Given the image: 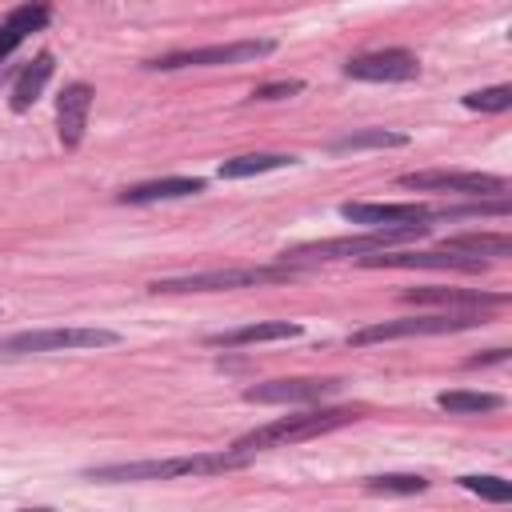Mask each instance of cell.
<instances>
[{
	"label": "cell",
	"instance_id": "e0dca14e",
	"mask_svg": "<svg viewBox=\"0 0 512 512\" xmlns=\"http://www.w3.org/2000/svg\"><path fill=\"white\" fill-rule=\"evenodd\" d=\"M52 68H56L52 52H36V56L20 68V76H16V84H12V112H28V108L36 104V96L44 92Z\"/></svg>",
	"mask_w": 512,
	"mask_h": 512
},
{
	"label": "cell",
	"instance_id": "d6986e66",
	"mask_svg": "<svg viewBox=\"0 0 512 512\" xmlns=\"http://www.w3.org/2000/svg\"><path fill=\"white\" fill-rule=\"evenodd\" d=\"M444 248L452 252H464V256H480V260H504L512 256V240L504 232H468V236H452Z\"/></svg>",
	"mask_w": 512,
	"mask_h": 512
},
{
	"label": "cell",
	"instance_id": "2e32d148",
	"mask_svg": "<svg viewBox=\"0 0 512 512\" xmlns=\"http://www.w3.org/2000/svg\"><path fill=\"white\" fill-rule=\"evenodd\" d=\"M204 192L200 176H164V180H148V184H132L120 192V204H156V200H184Z\"/></svg>",
	"mask_w": 512,
	"mask_h": 512
},
{
	"label": "cell",
	"instance_id": "5bb4252c",
	"mask_svg": "<svg viewBox=\"0 0 512 512\" xmlns=\"http://www.w3.org/2000/svg\"><path fill=\"white\" fill-rule=\"evenodd\" d=\"M340 216L348 224L368 228H400V224H424L432 212L424 204H340Z\"/></svg>",
	"mask_w": 512,
	"mask_h": 512
},
{
	"label": "cell",
	"instance_id": "ac0fdd59",
	"mask_svg": "<svg viewBox=\"0 0 512 512\" xmlns=\"http://www.w3.org/2000/svg\"><path fill=\"white\" fill-rule=\"evenodd\" d=\"M292 336H300V324L260 320V324H244V328H232V332H216V336H208V344L236 348V344H264V340H292Z\"/></svg>",
	"mask_w": 512,
	"mask_h": 512
},
{
	"label": "cell",
	"instance_id": "484cf974",
	"mask_svg": "<svg viewBox=\"0 0 512 512\" xmlns=\"http://www.w3.org/2000/svg\"><path fill=\"white\" fill-rule=\"evenodd\" d=\"M296 92H304V80H276V84H260L252 100H288Z\"/></svg>",
	"mask_w": 512,
	"mask_h": 512
},
{
	"label": "cell",
	"instance_id": "7a4b0ae2",
	"mask_svg": "<svg viewBox=\"0 0 512 512\" xmlns=\"http://www.w3.org/2000/svg\"><path fill=\"white\" fill-rule=\"evenodd\" d=\"M356 420V408H304V412H292V416H280V420H268L260 428H252L248 436H240L232 448L240 452H256V448H284V444H300V440H312V436H324L332 428H344Z\"/></svg>",
	"mask_w": 512,
	"mask_h": 512
},
{
	"label": "cell",
	"instance_id": "d4e9b609",
	"mask_svg": "<svg viewBox=\"0 0 512 512\" xmlns=\"http://www.w3.org/2000/svg\"><path fill=\"white\" fill-rule=\"evenodd\" d=\"M368 488H372V492H400V496H412V492H424L428 480L416 476V472H388V476H372Z\"/></svg>",
	"mask_w": 512,
	"mask_h": 512
},
{
	"label": "cell",
	"instance_id": "8fae6325",
	"mask_svg": "<svg viewBox=\"0 0 512 512\" xmlns=\"http://www.w3.org/2000/svg\"><path fill=\"white\" fill-rule=\"evenodd\" d=\"M420 72V60L404 48H384V52H364V56H352L344 64V76L348 80H412Z\"/></svg>",
	"mask_w": 512,
	"mask_h": 512
},
{
	"label": "cell",
	"instance_id": "7c38bea8",
	"mask_svg": "<svg viewBox=\"0 0 512 512\" xmlns=\"http://www.w3.org/2000/svg\"><path fill=\"white\" fill-rule=\"evenodd\" d=\"M360 264H368V268H456V272H480L484 268L480 256H464L452 248H444V252H388V248H380V252L360 256Z\"/></svg>",
	"mask_w": 512,
	"mask_h": 512
},
{
	"label": "cell",
	"instance_id": "4fadbf2b",
	"mask_svg": "<svg viewBox=\"0 0 512 512\" xmlns=\"http://www.w3.org/2000/svg\"><path fill=\"white\" fill-rule=\"evenodd\" d=\"M92 88L84 80L68 84L56 100V132H60V144L64 148H76L84 140V128H88V112H92Z\"/></svg>",
	"mask_w": 512,
	"mask_h": 512
},
{
	"label": "cell",
	"instance_id": "52a82bcc",
	"mask_svg": "<svg viewBox=\"0 0 512 512\" xmlns=\"http://www.w3.org/2000/svg\"><path fill=\"white\" fill-rule=\"evenodd\" d=\"M276 40H236V44H208V48H184V52H168L148 60V68L156 72H176V68H208V64H244V60H260L272 56Z\"/></svg>",
	"mask_w": 512,
	"mask_h": 512
},
{
	"label": "cell",
	"instance_id": "ba28073f",
	"mask_svg": "<svg viewBox=\"0 0 512 512\" xmlns=\"http://www.w3.org/2000/svg\"><path fill=\"white\" fill-rule=\"evenodd\" d=\"M344 380L336 376H304V380H268V384H252L244 388L248 404H320L328 396L340 392Z\"/></svg>",
	"mask_w": 512,
	"mask_h": 512
},
{
	"label": "cell",
	"instance_id": "30bf717a",
	"mask_svg": "<svg viewBox=\"0 0 512 512\" xmlns=\"http://www.w3.org/2000/svg\"><path fill=\"white\" fill-rule=\"evenodd\" d=\"M408 304H432L444 312H488V308H504L508 296L504 292H484V288H408L404 292Z\"/></svg>",
	"mask_w": 512,
	"mask_h": 512
},
{
	"label": "cell",
	"instance_id": "44dd1931",
	"mask_svg": "<svg viewBox=\"0 0 512 512\" xmlns=\"http://www.w3.org/2000/svg\"><path fill=\"white\" fill-rule=\"evenodd\" d=\"M404 144H408L404 132H392V128H360V132L336 136L328 148L332 152H360V148H404Z\"/></svg>",
	"mask_w": 512,
	"mask_h": 512
},
{
	"label": "cell",
	"instance_id": "5b68a950",
	"mask_svg": "<svg viewBox=\"0 0 512 512\" xmlns=\"http://www.w3.org/2000/svg\"><path fill=\"white\" fill-rule=\"evenodd\" d=\"M484 324V312H428V316H404V320H380L360 332H352V344H380V340H404V336H444Z\"/></svg>",
	"mask_w": 512,
	"mask_h": 512
},
{
	"label": "cell",
	"instance_id": "9c48e42d",
	"mask_svg": "<svg viewBox=\"0 0 512 512\" xmlns=\"http://www.w3.org/2000/svg\"><path fill=\"white\" fill-rule=\"evenodd\" d=\"M404 188L416 192H464V196H504L508 180L488 172H408L400 176Z\"/></svg>",
	"mask_w": 512,
	"mask_h": 512
},
{
	"label": "cell",
	"instance_id": "3957f363",
	"mask_svg": "<svg viewBox=\"0 0 512 512\" xmlns=\"http://www.w3.org/2000/svg\"><path fill=\"white\" fill-rule=\"evenodd\" d=\"M300 276V268L292 264H256V268H208V272H192V276H164L152 280V292H224V288H256V284H280Z\"/></svg>",
	"mask_w": 512,
	"mask_h": 512
},
{
	"label": "cell",
	"instance_id": "4316f807",
	"mask_svg": "<svg viewBox=\"0 0 512 512\" xmlns=\"http://www.w3.org/2000/svg\"><path fill=\"white\" fill-rule=\"evenodd\" d=\"M500 360H508V348H492V352H484V356H472V360H468V368H480V364H500Z\"/></svg>",
	"mask_w": 512,
	"mask_h": 512
},
{
	"label": "cell",
	"instance_id": "ffe728a7",
	"mask_svg": "<svg viewBox=\"0 0 512 512\" xmlns=\"http://www.w3.org/2000/svg\"><path fill=\"white\" fill-rule=\"evenodd\" d=\"M292 156L284 152H248V156H232L220 164V176L224 180H244V176H260V172H272V168H288Z\"/></svg>",
	"mask_w": 512,
	"mask_h": 512
},
{
	"label": "cell",
	"instance_id": "6da1fadb",
	"mask_svg": "<svg viewBox=\"0 0 512 512\" xmlns=\"http://www.w3.org/2000/svg\"><path fill=\"white\" fill-rule=\"evenodd\" d=\"M252 452L228 448V452H196V456H172V460H136V464H104L88 468V480L100 484H132V480H176V476H220L232 468H244Z\"/></svg>",
	"mask_w": 512,
	"mask_h": 512
},
{
	"label": "cell",
	"instance_id": "277c9868",
	"mask_svg": "<svg viewBox=\"0 0 512 512\" xmlns=\"http://www.w3.org/2000/svg\"><path fill=\"white\" fill-rule=\"evenodd\" d=\"M120 332L112 328H36L12 332L0 340V356H32V352H72V348H112Z\"/></svg>",
	"mask_w": 512,
	"mask_h": 512
},
{
	"label": "cell",
	"instance_id": "7402d4cb",
	"mask_svg": "<svg viewBox=\"0 0 512 512\" xmlns=\"http://www.w3.org/2000/svg\"><path fill=\"white\" fill-rule=\"evenodd\" d=\"M436 404L456 416H476V412H496L504 400L496 392H440Z\"/></svg>",
	"mask_w": 512,
	"mask_h": 512
},
{
	"label": "cell",
	"instance_id": "9a60e30c",
	"mask_svg": "<svg viewBox=\"0 0 512 512\" xmlns=\"http://www.w3.org/2000/svg\"><path fill=\"white\" fill-rule=\"evenodd\" d=\"M48 20H52V4H48V0H24L20 8H12L8 20L0 24V64L16 52V44H20L28 32H40Z\"/></svg>",
	"mask_w": 512,
	"mask_h": 512
},
{
	"label": "cell",
	"instance_id": "cb8c5ba5",
	"mask_svg": "<svg viewBox=\"0 0 512 512\" xmlns=\"http://www.w3.org/2000/svg\"><path fill=\"white\" fill-rule=\"evenodd\" d=\"M460 488H468V492H476L480 500H492V504L512 500V484L500 480V476H460Z\"/></svg>",
	"mask_w": 512,
	"mask_h": 512
},
{
	"label": "cell",
	"instance_id": "8992f818",
	"mask_svg": "<svg viewBox=\"0 0 512 512\" xmlns=\"http://www.w3.org/2000/svg\"><path fill=\"white\" fill-rule=\"evenodd\" d=\"M428 224H400V228H372L368 236H340V240H324V244H304V248H292L284 252L280 260L284 264H300V260H336V256H368V252H380L388 244H404V240H416L424 236Z\"/></svg>",
	"mask_w": 512,
	"mask_h": 512
},
{
	"label": "cell",
	"instance_id": "603a6c76",
	"mask_svg": "<svg viewBox=\"0 0 512 512\" xmlns=\"http://www.w3.org/2000/svg\"><path fill=\"white\" fill-rule=\"evenodd\" d=\"M464 108H472V112H508L512 108V88L508 84H496V88L468 92L464 96Z\"/></svg>",
	"mask_w": 512,
	"mask_h": 512
}]
</instances>
